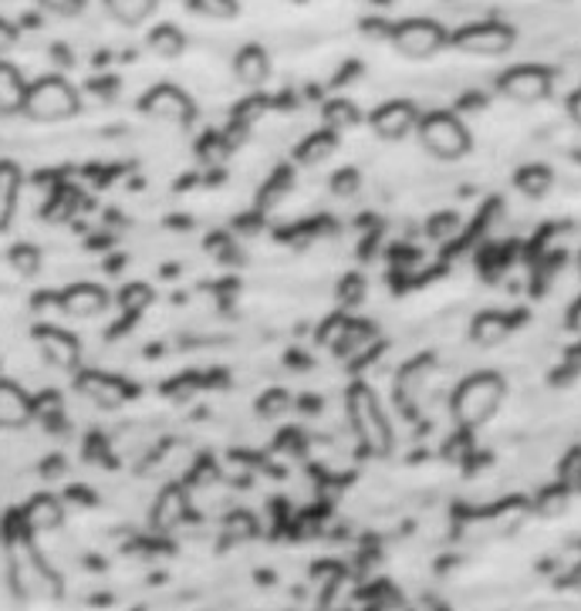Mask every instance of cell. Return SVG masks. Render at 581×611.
Masks as SVG:
<instances>
[{
	"label": "cell",
	"mask_w": 581,
	"mask_h": 611,
	"mask_svg": "<svg viewBox=\"0 0 581 611\" xmlns=\"http://www.w3.org/2000/svg\"><path fill=\"white\" fill-rule=\"evenodd\" d=\"M21 112L34 122H64L78 112V92L58 74L38 78L34 84H28Z\"/></svg>",
	"instance_id": "6da1fadb"
},
{
	"label": "cell",
	"mask_w": 581,
	"mask_h": 611,
	"mask_svg": "<svg viewBox=\"0 0 581 611\" xmlns=\"http://www.w3.org/2000/svg\"><path fill=\"white\" fill-rule=\"evenodd\" d=\"M501 399H504V382L497 375H473L453 395V412L463 425H480L497 412Z\"/></svg>",
	"instance_id": "7a4b0ae2"
},
{
	"label": "cell",
	"mask_w": 581,
	"mask_h": 611,
	"mask_svg": "<svg viewBox=\"0 0 581 611\" xmlns=\"http://www.w3.org/2000/svg\"><path fill=\"white\" fill-rule=\"evenodd\" d=\"M417 126H420L423 149L433 152L437 159H460L470 146V136H467L463 122L453 112H430Z\"/></svg>",
	"instance_id": "3957f363"
},
{
	"label": "cell",
	"mask_w": 581,
	"mask_h": 611,
	"mask_svg": "<svg viewBox=\"0 0 581 611\" xmlns=\"http://www.w3.org/2000/svg\"><path fill=\"white\" fill-rule=\"evenodd\" d=\"M392 44L399 54L405 58H433L443 44H447V31L437 24V21H427V18H412V21H402L395 31H392Z\"/></svg>",
	"instance_id": "277c9868"
},
{
	"label": "cell",
	"mask_w": 581,
	"mask_h": 611,
	"mask_svg": "<svg viewBox=\"0 0 581 611\" xmlns=\"http://www.w3.org/2000/svg\"><path fill=\"white\" fill-rule=\"evenodd\" d=\"M551 84H554V78L541 64H518V68L501 74V92L511 102H521V106H534V102L548 99Z\"/></svg>",
	"instance_id": "5b68a950"
},
{
	"label": "cell",
	"mask_w": 581,
	"mask_h": 611,
	"mask_svg": "<svg viewBox=\"0 0 581 611\" xmlns=\"http://www.w3.org/2000/svg\"><path fill=\"white\" fill-rule=\"evenodd\" d=\"M457 48L467 54H480V58H493L514 48V31L501 21H477L463 31H457Z\"/></svg>",
	"instance_id": "8992f818"
},
{
	"label": "cell",
	"mask_w": 581,
	"mask_h": 611,
	"mask_svg": "<svg viewBox=\"0 0 581 611\" xmlns=\"http://www.w3.org/2000/svg\"><path fill=\"white\" fill-rule=\"evenodd\" d=\"M142 109H146L152 119H162V122H187V119L193 116L190 99H187L180 89H170V84H159V89H152V92L142 99Z\"/></svg>",
	"instance_id": "52a82bcc"
},
{
	"label": "cell",
	"mask_w": 581,
	"mask_h": 611,
	"mask_svg": "<svg viewBox=\"0 0 581 611\" xmlns=\"http://www.w3.org/2000/svg\"><path fill=\"white\" fill-rule=\"evenodd\" d=\"M372 126L382 139H402L417 129V109L409 102H389L372 116Z\"/></svg>",
	"instance_id": "ba28073f"
},
{
	"label": "cell",
	"mask_w": 581,
	"mask_h": 611,
	"mask_svg": "<svg viewBox=\"0 0 581 611\" xmlns=\"http://www.w3.org/2000/svg\"><path fill=\"white\" fill-rule=\"evenodd\" d=\"M28 419H31V399L14 382H0V425L18 429Z\"/></svg>",
	"instance_id": "9c48e42d"
},
{
	"label": "cell",
	"mask_w": 581,
	"mask_h": 611,
	"mask_svg": "<svg viewBox=\"0 0 581 611\" xmlns=\"http://www.w3.org/2000/svg\"><path fill=\"white\" fill-rule=\"evenodd\" d=\"M233 71H237V78L243 81V84H251V89H258V84H264V78H268V71H271V61H268V54L261 51V48H243L240 54H237V61H233Z\"/></svg>",
	"instance_id": "30bf717a"
},
{
	"label": "cell",
	"mask_w": 581,
	"mask_h": 611,
	"mask_svg": "<svg viewBox=\"0 0 581 611\" xmlns=\"http://www.w3.org/2000/svg\"><path fill=\"white\" fill-rule=\"evenodd\" d=\"M24 92H28V84L21 81L18 68L0 64V116L21 112V106H24Z\"/></svg>",
	"instance_id": "8fae6325"
},
{
	"label": "cell",
	"mask_w": 581,
	"mask_h": 611,
	"mask_svg": "<svg viewBox=\"0 0 581 611\" xmlns=\"http://www.w3.org/2000/svg\"><path fill=\"white\" fill-rule=\"evenodd\" d=\"M41 348H44V359H48L51 365H61V369L74 365V359H78L74 341H71V338H64L58 328H48V331L41 334Z\"/></svg>",
	"instance_id": "7c38bea8"
},
{
	"label": "cell",
	"mask_w": 581,
	"mask_h": 611,
	"mask_svg": "<svg viewBox=\"0 0 581 611\" xmlns=\"http://www.w3.org/2000/svg\"><path fill=\"white\" fill-rule=\"evenodd\" d=\"M156 8V0H106V11L122 24H142Z\"/></svg>",
	"instance_id": "4fadbf2b"
},
{
	"label": "cell",
	"mask_w": 581,
	"mask_h": 611,
	"mask_svg": "<svg viewBox=\"0 0 581 611\" xmlns=\"http://www.w3.org/2000/svg\"><path fill=\"white\" fill-rule=\"evenodd\" d=\"M102 304H106L102 291H96V288H86V284H78V288H71V291L64 294V308H68L71 314H78V318H89V314H96Z\"/></svg>",
	"instance_id": "5bb4252c"
},
{
	"label": "cell",
	"mask_w": 581,
	"mask_h": 611,
	"mask_svg": "<svg viewBox=\"0 0 581 611\" xmlns=\"http://www.w3.org/2000/svg\"><path fill=\"white\" fill-rule=\"evenodd\" d=\"M14 197H18V172L14 166H0V227H8L14 213Z\"/></svg>",
	"instance_id": "9a60e30c"
},
{
	"label": "cell",
	"mask_w": 581,
	"mask_h": 611,
	"mask_svg": "<svg viewBox=\"0 0 581 611\" xmlns=\"http://www.w3.org/2000/svg\"><path fill=\"white\" fill-rule=\"evenodd\" d=\"M508 321L504 318H497V314H490V318H480L477 321V328H473V338L480 341V344H497L501 338H508Z\"/></svg>",
	"instance_id": "2e32d148"
},
{
	"label": "cell",
	"mask_w": 581,
	"mask_h": 611,
	"mask_svg": "<svg viewBox=\"0 0 581 611\" xmlns=\"http://www.w3.org/2000/svg\"><path fill=\"white\" fill-rule=\"evenodd\" d=\"M149 44H152V51H159V54H180V48H183V38H180V31H173V28H159L152 38H149Z\"/></svg>",
	"instance_id": "e0dca14e"
},
{
	"label": "cell",
	"mask_w": 581,
	"mask_h": 611,
	"mask_svg": "<svg viewBox=\"0 0 581 611\" xmlns=\"http://www.w3.org/2000/svg\"><path fill=\"white\" fill-rule=\"evenodd\" d=\"M193 8H197L203 18H233V14H237V4H233V0H193Z\"/></svg>",
	"instance_id": "ac0fdd59"
},
{
	"label": "cell",
	"mask_w": 581,
	"mask_h": 611,
	"mask_svg": "<svg viewBox=\"0 0 581 611\" xmlns=\"http://www.w3.org/2000/svg\"><path fill=\"white\" fill-rule=\"evenodd\" d=\"M521 190L528 193V197H541L544 190H548V177H544V172H524V177H521Z\"/></svg>",
	"instance_id": "d6986e66"
},
{
	"label": "cell",
	"mask_w": 581,
	"mask_h": 611,
	"mask_svg": "<svg viewBox=\"0 0 581 611\" xmlns=\"http://www.w3.org/2000/svg\"><path fill=\"white\" fill-rule=\"evenodd\" d=\"M41 4H44L48 11H54V14H74L81 0H41Z\"/></svg>",
	"instance_id": "ffe728a7"
},
{
	"label": "cell",
	"mask_w": 581,
	"mask_h": 611,
	"mask_svg": "<svg viewBox=\"0 0 581 611\" xmlns=\"http://www.w3.org/2000/svg\"><path fill=\"white\" fill-rule=\"evenodd\" d=\"M568 112H571V119L581 126V89H574V92H571V99H568Z\"/></svg>",
	"instance_id": "44dd1931"
},
{
	"label": "cell",
	"mask_w": 581,
	"mask_h": 611,
	"mask_svg": "<svg viewBox=\"0 0 581 611\" xmlns=\"http://www.w3.org/2000/svg\"><path fill=\"white\" fill-rule=\"evenodd\" d=\"M11 41H14V31H11L8 24H0V51L11 48Z\"/></svg>",
	"instance_id": "7402d4cb"
},
{
	"label": "cell",
	"mask_w": 581,
	"mask_h": 611,
	"mask_svg": "<svg viewBox=\"0 0 581 611\" xmlns=\"http://www.w3.org/2000/svg\"><path fill=\"white\" fill-rule=\"evenodd\" d=\"M574 328H578V331H581V308H578V311H574Z\"/></svg>",
	"instance_id": "603a6c76"
}]
</instances>
